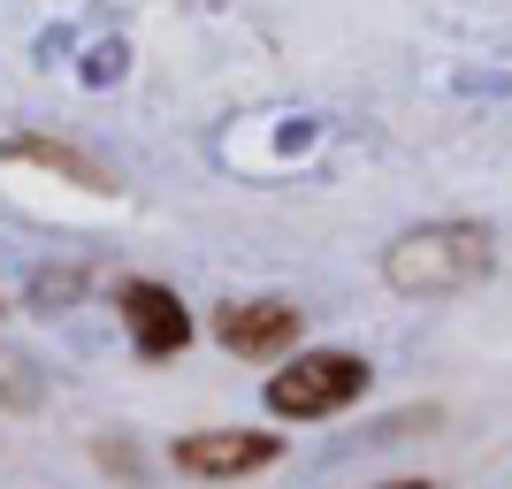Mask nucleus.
<instances>
[{"label": "nucleus", "instance_id": "7ed1b4c3", "mask_svg": "<svg viewBox=\"0 0 512 489\" xmlns=\"http://www.w3.org/2000/svg\"><path fill=\"white\" fill-rule=\"evenodd\" d=\"M115 321H123V337H130L138 360H176V352L192 344V306L153 276L115 283Z\"/></svg>", "mask_w": 512, "mask_h": 489}, {"label": "nucleus", "instance_id": "39448f33", "mask_svg": "<svg viewBox=\"0 0 512 489\" xmlns=\"http://www.w3.org/2000/svg\"><path fill=\"white\" fill-rule=\"evenodd\" d=\"M299 306H283V298H230V306H214V344L237 352V360H283L291 344H299Z\"/></svg>", "mask_w": 512, "mask_h": 489}, {"label": "nucleus", "instance_id": "6e6552de", "mask_svg": "<svg viewBox=\"0 0 512 489\" xmlns=\"http://www.w3.org/2000/svg\"><path fill=\"white\" fill-rule=\"evenodd\" d=\"M383 489H428V482H383Z\"/></svg>", "mask_w": 512, "mask_h": 489}, {"label": "nucleus", "instance_id": "f03ea898", "mask_svg": "<svg viewBox=\"0 0 512 489\" xmlns=\"http://www.w3.org/2000/svg\"><path fill=\"white\" fill-rule=\"evenodd\" d=\"M367 383H375V367L360 352H299L291 367L268 375V413L276 421H329L344 405H360Z\"/></svg>", "mask_w": 512, "mask_h": 489}, {"label": "nucleus", "instance_id": "423d86ee", "mask_svg": "<svg viewBox=\"0 0 512 489\" xmlns=\"http://www.w3.org/2000/svg\"><path fill=\"white\" fill-rule=\"evenodd\" d=\"M8 161H31V169H54V176H77L85 192H115V176L92 161V153H77V146H54V138H8Z\"/></svg>", "mask_w": 512, "mask_h": 489}, {"label": "nucleus", "instance_id": "0eeeda50", "mask_svg": "<svg viewBox=\"0 0 512 489\" xmlns=\"http://www.w3.org/2000/svg\"><path fill=\"white\" fill-rule=\"evenodd\" d=\"M39 367H31V360H23V352H16V344H0V405H16V413H23V405H39Z\"/></svg>", "mask_w": 512, "mask_h": 489}, {"label": "nucleus", "instance_id": "f257e3e1", "mask_svg": "<svg viewBox=\"0 0 512 489\" xmlns=\"http://www.w3.org/2000/svg\"><path fill=\"white\" fill-rule=\"evenodd\" d=\"M383 276H390V291H406V298L474 291L490 276V230L482 222H421V230H406L383 253Z\"/></svg>", "mask_w": 512, "mask_h": 489}, {"label": "nucleus", "instance_id": "20e7f679", "mask_svg": "<svg viewBox=\"0 0 512 489\" xmlns=\"http://www.w3.org/2000/svg\"><path fill=\"white\" fill-rule=\"evenodd\" d=\"M276 459H283V444L268 428H192V436L169 444V467L192 474V482H237V474H260Z\"/></svg>", "mask_w": 512, "mask_h": 489}]
</instances>
